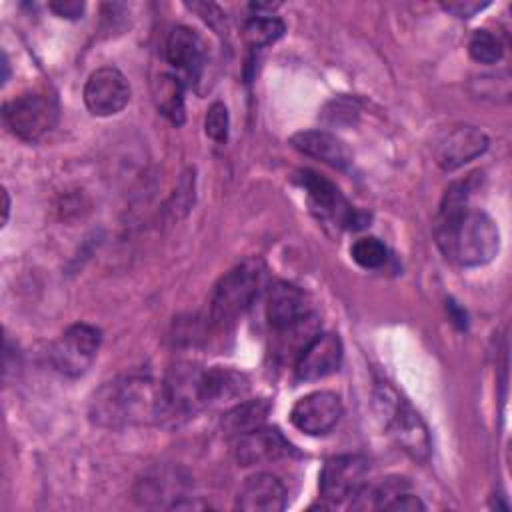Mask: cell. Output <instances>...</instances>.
I'll return each instance as SVG.
<instances>
[{
  "instance_id": "cell-1",
  "label": "cell",
  "mask_w": 512,
  "mask_h": 512,
  "mask_svg": "<svg viewBox=\"0 0 512 512\" xmlns=\"http://www.w3.org/2000/svg\"><path fill=\"white\" fill-rule=\"evenodd\" d=\"M468 184H452L436 216V242L442 254L460 266L488 264L500 250L496 222L478 208H470Z\"/></svg>"
},
{
  "instance_id": "cell-2",
  "label": "cell",
  "mask_w": 512,
  "mask_h": 512,
  "mask_svg": "<svg viewBox=\"0 0 512 512\" xmlns=\"http://www.w3.org/2000/svg\"><path fill=\"white\" fill-rule=\"evenodd\" d=\"M90 420L102 428L158 424L172 414L164 382L142 374L118 376L102 384L90 400Z\"/></svg>"
},
{
  "instance_id": "cell-3",
  "label": "cell",
  "mask_w": 512,
  "mask_h": 512,
  "mask_svg": "<svg viewBox=\"0 0 512 512\" xmlns=\"http://www.w3.org/2000/svg\"><path fill=\"white\" fill-rule=\"evenodd\" d=\"M266 284V266L260 258L244 260L228 270L214 286L210 298V320L226 328L242 316Z\"/></svg>"
},
{
  "instance_id": "cell-4",
  "label": "cell",
  "mask_w": 512,
  "mask_h": 512,
  "mask_svg": "<svg viewBox=\"0 0 512 512\" xmlns=\"http://www.w3.org/2000/svg\"><path fill=\"white\" fill-rule=\"evenodd\" d=\"M376 406L396 444L414 460L426 462L430 456V434L420 414L388 384L376 390Z\"/></svg>"
},
{
  "instance_id": "cell-5",
  "label": "cell",
  "mask_w": 512,
  "mask_h": 512,
  "mask_svg": "<svg viewBox=\"0 0 512 512\" xmlns=\"http://www.w3.org/2000/svg\"><path fill=\"white\" fill-rule=\"evenodd\" d=\"M266 318L272 332L286 346L288 340L294 342L302 332H306L312 320V308L306 294L288 282H276L268 288L266 298Z\"/></svg>"
},
{
  "instance_id": "cell-6",
  "label": "cell",
  "mask_w": 512,
  "mask_h": 512,
  "mask_svg": "<svg viewBox=\"0 0 512 512\" xmlns=\"http://www.w3.org/2000/svg\"><path fill=\"white\" fill-rule=\"evenodd\" d=\"M58 120V104L46 92H26L4 104V122L12 134L36 142L48 134Z\"/></svg>"
},
{
  "instance_id": "cell-7",
  "label": "cell",
  "mask_w": 512,
  "mask_h": 512,
  "mask_svg": "<svg viewBox=\"0 0 512 512\" xmlns=\"http://www.w3.org/2000/svg\"><path fill=\"white\" fill-rule=\"evenodd\" d=\"M100 340V330L90 324L78 322L68 326L50 348L52 366L64 376H82L96 360Z\"/></svg>"
},
{
  "instance_id": "cell-8",
  "label": "cell",
  "mask_w": 512,
  "mask_h": 512,
  "mask_svg": "<svg viewBox=\"0 0 512 512\" xmlns=\"http://www.w3.org/2000/svg\"><path fill=\"white\" fill-rule=\"evenodd\" d=\"M298 182L306 190L310 210L320 218L328 220L342 228H360L364 226V220L360 212H356L348 200L342 196V192L324 176H320L314 170H300Z\"/></svg>"
},
{
  "instance_id": "cell-9",
  "label": "cell",
  "mask_w": 512,
  "mask_h": 512,
  "mask_svg": "<svg viewBox=\"0 0 512 512\" xmlns=\"http://www.w3.org/2000/svg\"><path fill=\"white\" fill-rule=\"evenodd\" d=\"M366 460L358 454H340L330 458L320 472V494L330 504H340L364 490Z\"/></svg>"
},
{
  "instance_id": "cell-10",
  "label": "cell",
  "mask_w": 512,
  "mask_h": 512,
  "mask_svg": "<svg viewBox=\"0 0 512 512\" xmlns=\"http://www.w3.org/2000/svg\"><path fill=\"white\" fill-rule=\"evenodd\" d=\"M128 100L130 84L118 68L104 66L88 76L84 102L94 116H114L128 104Z\"/></svg>"
},
{
  "instance_id": "cell-11",
  "label": "cell",
  "mask_w": 512,
  "mask_h": 512,
  "mask_svg": "<svg viewBox=\"0 0 512 512\" xmlns=\"http://www.w3.org/2000/svg\"><path fill=\"white\" fill-rule=\"evenodd\" d=\"M342 416V402L330 390H316L302 396L290 410V422L304 434L320 436L330 432Z\"/></svg>"
},
{
  "instance_id": "cell-12",
  "label": "cell",
  "mask_w": 512,
  "mask_h": 512,
  "mask_svg": "<svg viewBox=\"0 0 512 512\" xmlns=\"http://www.w3.org/2000/svg\"><path fill=\"white\" fill-rule=\"evenodd\" d=\"M342 356H344V348L340 338L332 332H324V334L318 332L298 352L294 374L298 380H304V382L326 378L328 374L340 368Z\"/></svg>"
},
{
  "instance_id": "cell-13",
  "label": "cell",
  "mask_w": 512,
  "mask_h": 512,
  "mask_svg": "<svg viewBox=\"0 0 512 512\" xmlns=\"http://www.w3.org/2000/svg\"><path fill=\"white\" fill-rule=\"evenodd\" d=\"M488 148V136L468 124L448 128L434 144V158L442 170H456Z\"/></svg>"
},
{
  "instance_id": "cell-14",
  "label": "cell",
  "mask_w": 512,
  "mask_h": 512,
  "mask_svg": "<svg viewBox=\"0 0 512 512\" xmlns=\"http://www.w3.org/2000/svg\"><path fill=\"white\" fill-rule=\"evenodd\" d=\"M232 452L240 466H258L286 456L290 452V444L276 428L260 426L236 436Z\"/></svg>"
},
{
  "instance_id": "cell-15",
  "label": "cell",
  "mask_w": 512,
  "mask_h": 512,
  "mask_svg": "<svg viewBox=\"0 0 512 512\" xmlns=\"http://www.w3.org/2000/svg\"><path fill=\"white\" fill-rule=\"evenodd\" d=\"M286 488L282 480L270 472H258L246 478L238 496L236 508L244 512H280L286 506Z\"/></svg>"
},
{
  "instance_id": "cell-16",
  "label": "cell",
  "mask_w": 512,
  "mask_h": 512,
  "mask_svg": "<svg viewBox=\"0 0 512 512\" xmlns=\"http://www.w3.org/2000/svg\"><path fill=\"white\" fill-rule=\"evenodd\" d=\"M166 60L172 68L196 82L202 76L206 50L202 38L188 26H176L166 40Z\"/></svg>"
},
{
  "instance_id": "cell-17",
  "label": "cell",
  "mask_w": 512,
  "mask_h": 512,
  "mask_svg": "<svg viewBox=\"0 0 512 512\" xmlns=\"http://www.w3.org/2000/svg\"><path fill=\"white\" fill-rule=\"evenodd\" d=\"M290 144L306 154L312 156L332 168L344 170L352 164V152L350 148L334 134L326 132V130H304V132H296L290 138Z\"/></svg>"
},
{
  "instance_id": "cell-18",
  "label": "cell",
  "mask_w": 512,
  "mask_h": 512,
  "mask_svg": "<svg viewBox=\"0 0 512 512\" xmlns=\"http://www.w3.org/2000/svg\"><path fill=\"white\" fill-rule=\"evenodd\" d=\"M248 392V378L242 372L232 368H210L202 370L200 380V398L202 406H216L236 398H242Z\"/></svg>"
},
{
  "instance_id": "cell-19",
  "label": "cell",
  "mask_w": 512,
  "mask_h": 512,
  "mask_svg": "<svg viewBox=\"0 0 512 512\" xmlns=\"http://www.w3.org/2000/svg\"><path fill=\"white\" fill-rule=\"evenodd\" d=\"M136 498L144 506H166L164 500L172 498L174 500L172 508H176V504L180 502L178 498H186V496H182V480L178 474L168 470H158L154 474L144 476V480L138 482Z\"/></svg>"
},
{
  "instance_id": "cell-20",
  "label": "cell",
  "mask_w": 512,
  "mask_h": 512,
  "mask_svg": "<svg viewBox=\"0 0 512 512\" xmlns=\"http://www.w3.org/2000/svg\"><path fill=\"white\" fill-rule=\"evenodd\" d=\"M270 412V404L264 398L258 400H246L224 412L222 416V430L226 436L236 438L240 434H246L254 428L264 426L266 416Z\"/></svg>"
},
{
  "instance_id": "cell-21",
  "label": "cell",
  "mask_w": 512,
  "mask_h": 512,
  "mask_svg": "<svg viewBox=\"0 0 512 512\" xmlns=\"http://www.w3.org/2000/svg\"><path fill=\"white\" fill-rule=\"evenodd\" d=\"M154 102L160 114H164L172 124L184 122V82L174 74H160L154 80Z\"/></svg>"
},
{
  "instance_id": "cell-22",
  "label": "cell",
  "mask_w": 512,
  "mask_h": 512,
  "mask_svg": "<svg viewBox=\"0 0 512 512\" xmlns=\"http://www.w3.org/2000/svg\"><path fill=\"white\" fill-rule=\"evenodd\" d=\"M284 30H286V26L280 18L266 16V14H258L244 24V36H246L248 44L254 48L268 46V44L276 42L284 34Z\"/></svg>"
},
{
  "instance_id": "cell-23",
  "label": "cell",
  "mask_w": 512,
  "mask_h": 512,
  "mask_svg": "<svg viewBox=\"0 0 512 512\" xmlns=\"http://www.w3.org/2000/svg\"><path fill=\"white\" fill-rule=\"evenodd\" d=\"M468 52L480 64H496L504 54V44L498 34L490 30H476L470 38Z\"/></svg>"
},
{
  "instance_id": "cell-24",
  "label": "cell",
  "mask_w": 512,
  "mask_h": 512,
  "mask_svg": "<svg viewBox=\"0 0 512 512\" xmlns=\"http://www.w3.org/2000/svg\"><path fill=\"white\" fill-rule=\"evenodd\" d=\"M350 256H352V260L358 266L374 270V268H380L386 262L388 250H386V246L378 238L366 236V238H360V240H356L352 244Z\"/></svg>"
},
{
  "instance_id": "cell-25",
  "label": "cell",
  "mask_w": 512,
  "mask_h": 512,
  "mask_svg": "<svg viewBox=\"0 0 512 512\" xmlns=\"http://www.w3.org/2000/svg\"><path fill=\"white\" fill-rule=\"evenodd\" d=\"M228 128H230V116L228 110L222 102H214L208 112H206V120H204V130L206 136L212 138L214 142L222 144L228 140Z\"/></svg>"
},
{
  "instance_id": "cell-26",
  "label": "cell",
  "mask_w": 512,
  "mask_h": 512,
  "mask_svg": "<svg viewBox=\"0 0 512 512\" xmlns=\"http://www.w3.org/2000/svg\"><path fill=\"white\" fill-rule=\"evenodd\" d=\"M490 2H474V0H458V2H444L442 8L458 18H470L474 16L478 10L486 8Z\"/></svg>"
},
{
  "instance_id": "cell-27",
  "label": "cell",
  "mask_w": 512,
  "mask_h": 512,
  "mask_svg": "<svg viewBox=\"0 0 512 512\" xmlns=\"http://www.w3.org/2000/svg\"><path fill=\"white\" fill-rule=\"evenodd\" d=\"M48 8L58 14L60 18H80L84 14V8L86 4L84 2H78V0H56V2H50Z\"/></svg>"
},
{
  "instance_id": "cell-28",
  "label": "cell",
  "mask_w": 512,
  "mask_h": 512,
  "mask_svg": "<svg viewBox=\"0 0 512 512\" xmlns=\"http://www.w3.org/2000/svg\"><path fill=\"white\" fill-rule=\"evenodd\" d=\"M2 198H4V206H2V212H4V216H2V222H6V220H8V212H10V200H8V190H2Z\"/></svg>"
}]
</instances>
